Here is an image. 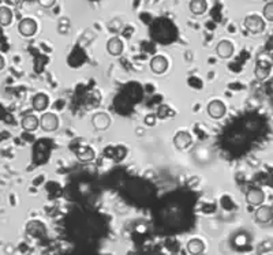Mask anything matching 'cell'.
<instances>
[{
  "instance_id": "cell-22",
  "label": "cell",
  "mask_w": 273,
  "mask_h": 255,
  "mask_svg": "<svg viewBox=\"0 0 273 255\" xmlns=\"http://www.w3.org/2000/svg\"><path fill=\"white\" fill-rule=\"evenodd\" d=\"M37 3L43 8H51V7L55 6L56 0H37Z\"/></svg>"
},
{
  "instance_id": "cell-9",
  "label": "cell",
  "mask_w": 273,
  "mask_h": 255,
  "mask_svg": "<svg viewBox=\"0 0 273 255\" xmlns=\"http://www.w3.org/2000/svg\"><path fill=\"white\" fill-rule=\"evenodd\" d=\"M254 220L260 224H268L273 220V207L269 205H261L254 212Z\"/></svg>"
},
{
  "instance_id": "cell-19",
  "label": "cell",
  "mask_w": 273,
  "mask_h": 255,
  "mask_svg": "<svg viewBox=\"0 0 273 255\" xmlns=\"http://www.w3.org/2000/svg\"><path fill=\"white\" fill-rule=\"evenodd\" d=\"M174 115H175V112L171 110L168 105H165V104L158 107L157 113H156V116H157L158 119H167V117H172Z\"/></svg>"
},
{
  "instance_id": "cell-3",
  "label": "cell",
  "mask_w": 273,
  "mask_h": 255,
  "mask_svg": "<svg viewBox=\"0 0 273 255\" xmlns=\"http://www.w3.org/2000/svg\"><path fill=\"white\" fill-rule=\"evenodd\" d=\"M40 127L43 128L45 133H54L59 128V117L52 112L44 113L40 117Z\"/></svg>"
},
{
  "instance_id": "cell-8",
  "label": "cell",
  "mask_w": 273,
  "mask_h": 255,
  "mask_svg": "<svg viewBox=\"0 0 273 255\" xmlns=\"http://www.w3.org/2000/svg\"><path fill=\"white\" fill-rule=\"evenodd\" d=\"M246 200L250 206H261L264 205V200H265V194L260 187H251V189L246 193Z\"/></svg>"
},
{
  "instance_id": "cell-12",
  "label": "cell",
  "mask_w": 273,
  "mask_h": 255,
  "mask_svg": "<svg viewBox=\"0 0 273 255\" xmlns=\"http://www.w3.org/2000/svg\"><path fill=\"white\" fill-rule=\"evenodd\" d=\"M123 49H124V44H123V41L119 37L109 38L108 43H107V51H108L109 55L121 56L123 54Z\"/></svg>"
},
{
  "instance_id": "cell-5",
  "label": "cell",
  "mask_w": 273,
  "mask_h": 255,
  "mask_svg": "<svg viewBox=\"0 0 273 255\" xmlns=\"http://www.w3.org/2000/svg\"><path fill=\"white\" fill-rule=\"evenodd\" d=\"M91 126L96 131H105L111 126V117L105 112H97L91 116Z\"/></svg>"
},
{
  "instance_id": "cell-18",
  "label": "cell",
  "mask_w": 273,
  "mask_h": 255,
  "mask_svg": "<svg viewBox=\"0 0 273 255\" xmlns=\"http://www.w3.org/2000/svg\"><path fill=\"white\" fill-rule=\"evenodd\" d=\"M12 21V11L6 6L0 7V25L8 26Z\"/></svg>"
},
{
  "instance_id": "cell-2",
  "label": "cell",
  "mask_w": 273,
  "mask_h": 255,
  "mask_svg": "<svg viewBox=\"0 0 273 255\" xmlns=\"http://www.w3.org/2000/svg\"><path fill=\"white\" fill-rule=\"evenodd\" d=\"M272 60H268L267 57H258L255 61L254 75L258 81H264L271 75V70H272Z\"/></svg>"
},
{
  "instance_id": "cell-11",
  "label": "cell",
  "mask_w": 273,
  "mask_h": 255,
  "mask_svg": "<svg viewBox=\"0 0 273 255\" xmlns=\"http://www.w3.org/2000/svg\"><path fill=\"white\" fill-rule=\"evenodd\" d=\"M234 51H235V47L228 40H221L216 47V54L220 59H230L231 56L234 55Z\"/></svg>"
},
{
  "instance_id": "cell-24",
  "label": "cell",
  "mask_w": 273,
  "mask_h": 255,
  "mask_svg": "<svg viewBox=\"0 0 273 255\" xmlns=\"http://www.w3.org/2000/svg\"><path fill=\"white\" fill-rule=\"evenodd\" d=\"M271 60H272V64H273V54L271 55Z\"/></svg>"
},
{
  "instance_id": "cell-1",
  "label": "cell",
  "mask_w": 273,
  "mask_h": 255,
  "mask_svg": "<svg viewBox=\"0 0 273 255\" xmlns=\"http://www.w3.org/2000/svg\"><path fill=\"white\" fill-rule=\"evenodd\" d=\"M243 26L251 34H260V33L265 30V19L260 17V15H257V14H251V15H247L244 18Z\"/></svg>"
},
{
  "instance_id": "cell-14",
  "label": "cell",
  "mask_w": 273,
  "mask_h": 255,
  "mask_svg": "<svg viewBox=\"0 0 273 255\" xmlns=\"http://www.w3.org/2000/svg\"><path fill=\"white\" fill-rule=\"evenodd\" d=\"M49 105V97L44 93H38L36 94L33 100H31V107L36 112H43L48 108Z\"/></svg>"
},
{
  "instance_id": "cell-4",
  "label": "cell",
  "mask_w": 273,
  "mask_h": 255,
  "mask_svg": "<svg viewBox=\"0 0 273 255\" xmlns=\"http://www.w3.org/2000/svg\"><path fill=\"white\" fill-rule=\"evenodd\" d=\"M227 113V107L221 100H213L208 105V115L211 116L214 120L223 119Z\"/></svg>"
},
{
  "instance_id": "cell-10",
  "label": "cell",
  "mask_w": 273,
  "mask_h": 255,
  "mask_svg": "<svg viewBox=\"0 0 273 255\" xmlns=\"http://www.w3.org/2000/svg\"><path fill=\"white\" fill-rule=\"evenodd\" d=\"M151 70L157 75L164 74L168 70V59L163 55H156L151 60Z\"/></svg>"
},
{
  "instance_id": "cell-17",
  "label": "cell",
  "mask_w": 273,
  "mask_h": 255,
  "mask_svg": "<svg viewBox=\"0 0 273 255\" xmlns=\"http://www.w3.org/2000/svg\"><path fill=\"white\" fill-rule=\"evenodd\" d=\"M188 8L194 15H202L208 10V1L207 0H190Z\"/></svg>"
},
{
  "instance_id": "cell-7",
  "label": "cell",
  "mask_w": 273,
  "mask_h": 255,
  "mask_svg": "<svg viewBox=\"0 0 273 255\" xmlns=\"http://www.w3.org/2000/svg\"><path fill=\"white\" fill-rule=\"evenodd\" d=\"M37 22L33 18H24L19 21L18 31L24 37H31L37 33Z\"/></svg>"
},
{
  "instance_id": "cell-15",
  "label": "cell",
  "mask_w": 273,
  "mask_h": 255,
  "mask_svg": "<svg viewBox=\"0 0 273 255\" xmlns=\"http://www.w3.org/2000/svg\"><path fill=\"white\" fill-rule=\"evenodd\" d=\"M94 157H96V153L89 146H82L77 150V158L81 163H91L94 160Z\"/></svg>"
},
{
  "instance_id": "cell-21",
  "label": "cell",
  "mask_w": 273,
  "mask_h": 255,
  "mask_svg": "<svg viewBox=\"0 0 273 255\" xmlns=\"http://www.w3.org/2000/svg\"><path fill=\"white\" fill-rule=\"evenodd\" d=\"M156 120H157V116L153 115V113H149V115H146L144 122H145V124L148 126V127H152V126L156 124Z\"/></svg>"
},
{
  "instance_id": "cell-20",
  "label": "cell",
  "mask_w": 273,
  "mask_h": 255,
  "mask_svg": "<svg viewBox=\"0 0 273 255\" xmlns=\"http://www.w3.org/2000/svg\"><path fill=\"white\" fill-rule=\"evenodd\" d=\"M262 18L268 22H273V1L267 3L262 8Z\"/></svg>"
},
{
  "instance_id": "cell-16",
  "label": "cell",
  "mask_w": 273,
  "mask_h": 255,
  "mask_svg": "<svg viewBox=\"0 0 273 255\" xmlns=\"http://www.w3.org/2000/svg\"><path fill=\"white\" fill-rule=\"evenodd\" d=\"M187 251L190 255H201L205 251V243L201 239H191L187 242Z\"/></svg>"
},
{
  "instance_id": "cell-13",
  "label": "cell",
  "mask_w": 273,
  "mask_h": 255,
  "mask_svg": "<svg viewBox=\"0 0 273 255\" xmlns=\"http://www.w3.org/2000/svg\"><path fill=\"white\" fill-rule=\"evenodd\" d=\"M21 126L24 128L25 131H28V133H33V131H36L38 126H40V120H38V117L34 116L33 113H28V115L24 116V119L21 120Z\"/></svg>"
},
{
  "instance_id": "cell-23",
  "label": "cell",
  "mask_w": 273,
  "mask_h": 255,
  "mask_svg": "<svg viewBox=\"0 0 273 255\" xmlns=\"http://www.w3.org/2000/svg\"><path fill=\"white\" fill-rule=\"evenodd\" d=\"M4 67H6V61H4V57L0 55V71H1Z\"/></svg>"
},
{
  "instance_id": "cell-6",
  "label": "cell",
  "mask_w": 273,
  "mask_h": 255,
  "mask_svg": "<svg viewBox=\"0 0 273 255\" xmlns=\"http://www.w3.org/2000/svg\"><path fill=\"white\" fill-rule=\"evenodd\" d=\"M193 145V137L188 131H178L174 137V146L178 150H186Z\"/></svg>"
}]
</instances>
